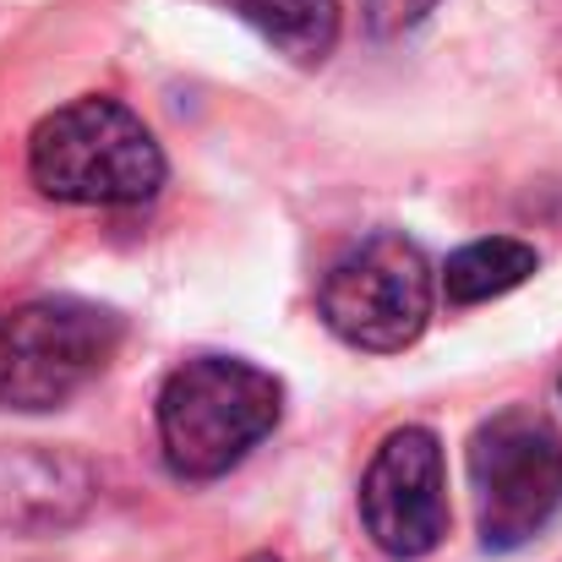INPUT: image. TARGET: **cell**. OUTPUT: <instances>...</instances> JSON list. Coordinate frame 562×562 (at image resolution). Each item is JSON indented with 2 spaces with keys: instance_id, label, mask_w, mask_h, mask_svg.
Returning a JSON list of instances; mask_svg holds the SVG:
<instances>
[{
  "instance_id": "obj_2",
  "label": "cell",
  "mask_w": 562,
  "mask_h": 562,
  "mask_svg": "<svg viewBox=\"0 0 562 562\" xmlns=\"http://www.w3.org/2000/svg\"><path fill=\"white\" fill-rule=\"evenodd\" d=\"M284 409L279 376L240 356H196L159 387V442L181 481L229 475Z\"/></svg>"
},
{
  "instance_id": "obj_3",
  "label": "cell",
  "mask_w": 562,
  "mask_h": 562,
  "mask_svg": "<svg viewBox=\"0 0 562 562\" xmlns=\"http://www.w3.org/2000/svg\"><path fill=\"white\" fill-rule=\"evenodd\" d=\"M121 350V317L49 295L0 317V409H55L82 393Z\"/></svg>"
},
{
  "instance_id": "obj_1",
  "label": "cell",
  "mask_w": 562,
  "mask_h": 562,
  "mask_svg": "<svg viewBox=\"0 0 562 562\" xmlns=\"http://www.w3.org/2000/svg\"><path fill=\"white\" fill-rule=\"evenodd\" d=\"M27 176L55 202L126 207V202L159 196L165 154H159L154 132L121 99L88 93V99H71L33 126Z\"/></svg>"
},
{
  "instance_id": "obj_9",
  "label": "cell",
  "mask_w": 562,
  "mask_h": 562,
  "mask_svg": "<svg viewBox=\"0 0 562 562\" xmlns=\"http://www.w3.org/2000/svg\"><path fill=\"white\" fill-rule=\"evenodd\" d=\"M536 246L525 240H508V235H492V240H470L448 257L442 268V290L453 306H481V301H497L508 290H519L530 273H536Z\"/></svg>"
},
{
  "instance_id": "obj_8",
  "label": "cell",
  "mask_w": 562,
  "mask_h": 562,
  "mask_svg": "<svg viewBox=\"0 0 562 562\" xmlns=\"http://www.w3.org/2000/svg\"><path fill=\"white\" fill-rule=\"evenodd\" d=\"M229 11L295 66H323L339 44V0H229Z\"/></svg>"
},
{
  "instance_id": "obj_6",
  "label": "cell",
  "mask_w": 562,
  "mask_h": 562,
  "mask_svg": "<svg viewBox=\"0 0 562 562\" xmlns=\"http://www.w3.org/2000/svg\"><path fill=\"white\" fill-rule=\"evenodd\" d=\"M361 519L367 536L387 558L415 562L442 547L448 536V470L442 442L426 426H398L382 437V448L361 481Z\"/></svg>"
},
{
  "instance_id": "obj_10",
  "label": "cell",
  "mask_w": 562,
  "mask_h": 562,
  "mask_svg": "<svg viewBox=\"0 0 562 562\" xmlns=\"http://www.w3.org/2000/svg\"><path fill=\"white\" fill-rule=\"evenodd\" d=\"M437 11V0H361V16L372 27V38H398L409 27H420Z\"/></svg>"
},
{
  "instance_id": "obj_5",
  "label": "cell",
  "mask_w": 562,
  "mask_h": 562,
  "mask_svg": "<svg viewBox=\"0 0 562 562\" xmlns=\"http://www.w3.org/2000/svg\"><path fill=\"white\" fill-rule=\"evenodd\" d=\"M317 312L350 350H409L431 323V262L409 235L376 229L323 273Z\"/></svg>"
},
{
  "instance_id": "obj_7",
  "label": "cell",
  "mask_w": 562,
  "mask_h": 562,
  "mask_svg": "<svg viewBox=\"0 0 562 562\" xmlns=\"http://www.w3.org/2000/svg\"><path fill=\"white\" fill-rule=\"evenodd\" d=\"M93 497V475L71 453L0 448V530H55L71 525Z\"/></svg>"
},
{
  "instance_id": "obj_4",
  "label": "cell",
  "mask_w": 562,
  "mask_h": 562,
  "mask_svg": "<svg viewBox=\"0 0 562 562\" xmlns=\"http://www.w3.org/2000/svg\"><path fill=\"white\" fill-rule=\"evenodd\" d=\"M470 486L486 552H519L562 508V437L536 409H503L470 437Z\"/></svg>"
}]
</instances>
